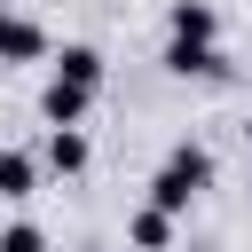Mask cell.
Here are the masks:
<instances>
[{"label":"cell","mask_w":252,"mask_h":252,"mask_svg":"<svg viewBox=\"0 0 252 252\" xmlns=\"http://www.w3.org/2000/svg\"><path fill=\"white\" fill-rule=\"evenodd\" d=\"M205 189H213V150H205V142H173V150H165V165L150 173V205H158V213H173V220H181V213H189V197H205Z\"/></svg>","instance_id":"1"},{"label":"cell","mask_w":252,"mask_h":252,"mask_svg":"<svg viewBox=\"0 0 252 252\" xmlns=\"http://www.w3.org/2000/svg\"><path fill=\"white\" fill-rule=\"evenodd\" d=\"M165 24H173V39H220V16H213L205 0H173Z\"/></svg>","instance_id":"6"},{"label":"cell","mask_w":252,"mask_h":252,"mask_svg":"<svg viewBox=\"0 0 252 252\" xmlns=\"http://www.w3.org/2000/svg\"><path fill=\"white\" fill-rule=\"evenodd\" d=\"M0 63H47V32L16 16V24H8V39H0Z\"/></svg>","instance_id":"7"},{"label":"cell","mask_w":252,"mask_h":252,"mask_svg":"<svg viewBox=\"0 0 252 252\" xmlns=\"http://www.w3.org/2000/svg\"><path fill=\"white\" fill-rule=\"evenodd\" d=\"M47 63H55V79H71V87H87V94H102V55L94 47H47Z\"/></svg>","instance_id":"4"},{"label":"cell","mask_w":252,"mask_h":252,"mask_svg":"<svg viewBox=\"0 0 252 252\" xmlns=\"http://www.w3.org/2000/svg\"><path fill=\"white\" fill-rule=\"evenodd\" d=\"M244 142H252V110H244Z\"/></svg>","instance_id":"12"},{"label":"cell","mask_w":252,"mask_h":252,"mask_svg":"<svg viewBox=\"0 0 252 252\" xmlns=\"http://www.w3.org/2000/svg\"><path fill=\"white\" fill-rule=\"evenodd\" d=\"M126 236H134V252H165V244H173V213H158V205H142Z\"/></svg>","instance_id":"8"},{"label":"cell","mask_w":252,"mask_h":252,"mask_svg":"<svg viewBox=\"0 0 252 252\" xmlns=\"http://www.w3.org/2000/svg\"><path fill=\"white\" fill-rule=\"evenodd\" d=\"M0 252H47V236H39L32 220H8V228H0Z\"/></svg>","instance_id":"10"},{"label":"cell","mask_w":252,"mask_h":252,"mask_svg":"<svg viewBox=\"0 0 252 252\" xmlns=\"http://www.w3.org/2000/svg\"><path fill=\"white\" fill-rule=\"evenodd\" d=\"M8 24H16V8H8V0H0V39H8Z\"/></svg>","instance_id":"11"},{"label":"cell","mask_w":252,"mask_h":252,"mask_svg":"<svg viewBox=\"0 0 252 252\" xmlns=\"http://www.w3.org/2000/svg\"><path fill=\"white\" fill-rule=\"evenodd\" d=\"M87 110H94V94H87V87H71V79H55V71H47V87H39V118H47V126H79V118H87Z\"/></svg>","instance_id":"3"},{"label":"cell","mask_w":252,"mask_h":252,"mask_svg":"<svg viewBox=\"0 0 252 252\" xmlns=\"http://www.w3.org/2000/svg\"><path fill=\"white\" fill-rule=\"evenodd\" d=\"M32 189H39V165L24 150H0V197H32Z\"/></svg>","instance_id":"9"},{"label":"cell","mask_w":252,"mask_h":252,"mask_svg":"<svg viewBox=\"0 0 252 252\" xmlns=\"http://www.w3.org/2000/svg\"><path fill=\"white\" fill-rule=\"evenodd\" d=\"M165 71H173V79H220L228 55H220L213 39H165Z\"/></svg>","instance_id":"2"},{"label":"cell","mask_w":252,"mask_h":252,"mask_svg":"<svg viewBox=\"0 0 252 252\" xmlns=\"http://www.w3.org/2000/svg\"><path fill=\"white\" fill-rule=\"evenodd\" d=\"M87 158H94V150H87L79 126H47V165H55V173H87Z\"/></svg>","instance_id":"5"}]
</instances>
